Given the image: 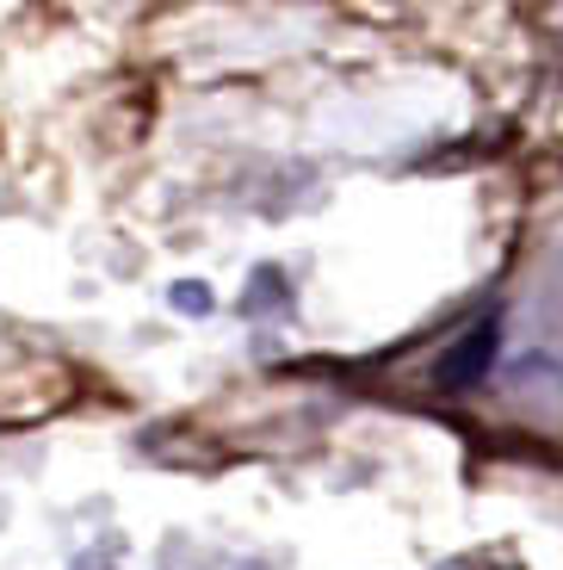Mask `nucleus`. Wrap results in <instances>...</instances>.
<instances>
[{
	"label": "nucleus",
	"instance_id": "obj_1",
	"mask_svg": "<svg viewBox=\"0 0 563 570\" xmlns=\"http://www.w3.org/2000/svg\"><path fill=\"white\" fill-rule=\"evenodd\" d=\"M495 354H502V311H490V316H483V323L465 335V342L439 360V385H452V391L483 385V379H490V366H495Z\"/></svg>",
	"mask_w": 563,
	"mask_h": 570
},
{
	"label": "nucleus",
	"instance_id": "obj_2",
	"mask_svg": "<svg viewBox=\"0 0 563 570\" xmlns=\"http://www.w3.org/2000/svg\"><path fill=\"white\" fill-rule=\"evenodd\" d=\"M174 304H192L186 316H205L211 311V285H174Z\"/></svg>",
	"mask_w": 563,
	"mask_h": 570
}]
</instances>
